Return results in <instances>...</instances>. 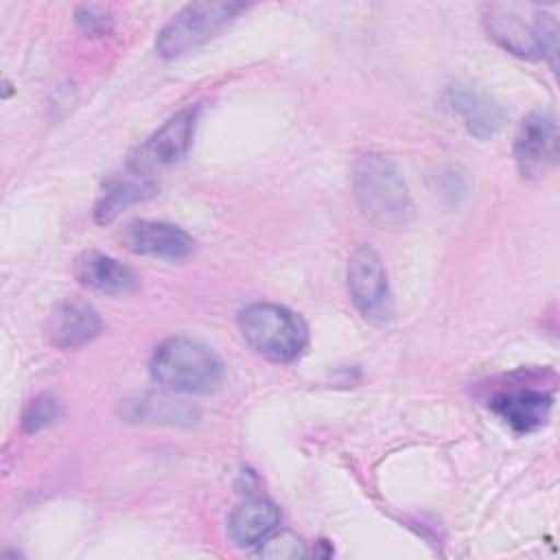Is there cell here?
Returning a JSON list of instances; mask_svg holds the SVG:
<instances>
[{
	"label": "cell",
	"instance_id": "obj_1",
	"mask_svg": "<svg viewBox=\"0 0 560 560\" xmlns=\"http://www.w3.org/2000/svg\"><path fill=\"white\" fill-rule=\"evenodd\" d=\"M481 22L488 37L514 57L538 61L549 59L556 68L558 22L534 4L490 2L481 7Z\"/></svg>",
	"mask_w": 560,
	"mask_h": 560
},
{
	"label": "cell",
	"instance_id": "obj_8",
	"mask_svg": "<svg viewBox=\"0 0 560 560\" xmlns=\"http://www.w3.org/2000/svg\"><path fill=\"white\" fill-rule=\"evenodd\" d=\"M516 171L523 179L545 177L558 160V127L545 112H532L516 129L512 144Z\"/></svg>",
	"mask_w": 560,
	"mask_h": 560
},
{
	"label": "cell",
	"instance_id": "obj_4",
	"mask_svg": "<svg viewBox=\"0 0 560 560\" xmlns=\"http://www.w3.org/2000/svg\"><path fill=\"white\" fill-rule=\"evenodd\" d=\"M238 330L245 343L273 363L295 361L306 343L308 328L291 308L273 302H254L238 313Z\"/></svg>",
	"mask_w": 560,
	"mask_h": 560
},
{
	"label": "cell",
	"instance_id": "obj_12",
	"mask_svg": "<svg viewBox=\"0 0 560 560\" xmlns=\"http://www.w3.org/2000/svg\"><path fill=\"white\" fill-rule=\"evenodd\" d=\"M551 405V392L532 385H514L490 398V409L516 433H532L540 429L549 418Z\"/></svg>",
	"mask_w": 560,
	"mask_h": 560
},
{
	"label": "cell",
	"instance_id": "obj_3",
	"mask_svg": "<svg viewBox=\"0 0 560 560\" xmlns=\"http://www.w3.org/2000/svg\"><path fill=\"white\" fill-rule=\"evenodd\" d=\"M151 378L173 394H208L223 381V363L206 343L190 337L162 341L149 363Z\"/></svg>",
	"mask_w": 560,
	"mask_h": 560
},
{
	"label": "cell",
	"instance_id": "obj_2",
	"mask_svg": "<svg viewBox=\"0 0 560 560\" xmlns=\"http://www.w3.org/2000/svg\"><path fill=\"white\" fill-rule=\"evenodd\" d=\"M352 190L363 217L376 228L398 230L413 217L409 188L385 155L363 153L354 160Z\"/></svg>",
	"mask_w": 560,
	"mask_h": 560
},
{
	"label": "cell",
	"instance_id": "obj_9",
	"mask_svg": "<svg viewBox=\"0 0 560 560\" xmlns=\"http://www.w3.org/2000/svg\"><path fill=\"white\" fill-rule=\"evenodd\" d=\"M116 238L131 254L162 260H184L195 252V238L168 221L133 219L118 230Z\"/></svg>",
	"mask_w": 560,
	"mask_h": 560
},
{
	"label": "cell",
	"instance_id": "obj_17",
	"mask_svg": "<svg viewBox=\"0 0 560 560\" xmlns=\"http://www.w3.org/2000/svg\"><path fill=\"white\" fill-rule=\"evenodd\" d=\"M256 556L273 558V560H295L306 556V545L291 532H273L256 547Z\"/></svg>",
	"mask_w": 560,
	"mask_h": 560
},
{
	"label": "cell",
	"instance_id": "obj_5",
	"mask_svg": "<svg viewBox=\"0 0 560 560\" xmlns=\"http://www.w3.org/2000/svg\"><path fill=\"white\" fill-rule=\"evenodd\" d=\"M245 7L238 2H190L179 9L158 33L155 50L164 59L182 57L223 31Z\"/></svg>",
	"mask_w": 560,
	"mask_h": 560
},
{
	"label": "cell",
	"instance_id": "obj_10",
	"mask_svg": "<svg viewBox=\"0 0 560 560\" xmlns=\"http://www.w3.org/2000/svg\"><path fill=\"white\" fill-rule=\"evenodd\" d=\"M98 332L101 317L96 308L81 298L57 302L44 324V337L57 350H77L90 343Z\"/></svg>",
	"mask_w": 560,
	"mask_h": 560
},
{
	"label": "cell",
	"instance_id": "obj_16",
	"mask_svg": "<svg viewBox=\"0 0 560 560\" xmlns=\"http://www.w3.org/2000/svg\"><path fill=\"white\" fill-rule=\"evenodd\" d=\"M59 418V402L50 394H39L22 411V431L24 433H37L46 427H50Z\"/></svg>",
	"mask_w": 560,
	"mask_h": 560
},
{
	"label": "cell",
	"instance_id": "obj_15",
	"mask_svg": "<svg viewBox=\"0 0 560 560\" xmlns=\"http://www.w3.org/2000/svg\"><path fill=\"white\" fill-rule=\"evenodd\" d=\"M280 523V510L269 499L256 497L236 505L228 516V536L241 549L258 547Z\"/></svg>",
	"mask_w": 560,
	"mask_h": 560
},
{
	"label": "cell",
	"instance_id": "obj_7",
	"mask_svg": "<svg viewBox=\"0 0 560 560\" xmlns=\"http://www.w3.org/2000/svg\"><path fill=\"white\" fill-rule=\"evenodd\" d=\"M197 118H199L197 105L179 109L127 158L125 166L140 175L151 177L155 171L179 162L190 149Z\"/></svg>",
	"mask_w": 560,
	"mask_h": 560
},
{
	"label": "cell",
	"instance_id": "obj_14",
	"mask_svg": "<svg viewBox=\"0 0 560 560\" xmlns=\"http://www.w3.org/2000/svg\"><path fill=\"white\" fill-rule=\"evenodd\" d=\"M158 184L149 175H140L125 166L122 173L109 175L94 206V219L101 225L112 223L127 206L153 197Z\"/></svg>",
	"mask_w": 560,
	"mask_h": 560
},
{
	"label": "cell",
	"instance_id": "obj_13",
	"mask_svg": "<svg viewBox=\"0 0 560 560\" xmlns=\"http://www.w3.org/2000/svg\"><path fill=\"white\" fill-rule=\"evenodd\" d=\"M72 273L81 287L103 295H129L138 289V276L127 265L94 249L74 258Z\"/></svg>",
	"mask_w": 560,
	"mask_h": 560
},
{
	"label": "cell",
	"instance_id": "obj_6",
	"mask_svg": "<svg viewBox=\"0 0 560 560\" xmlns=\"http://www.w3.org/2000/svg\"><path fill=\"white\" fill-rule=\"evenodd\" d=\"M348 295L363 319L385 324L392 317L387 271L378 252L370 245L357 247L348 260Z\"/></svg>",
	"mask_w": 560,
	"mask_h": 560
},
{
	"label": "cell",
	"instance_id": "obj_18",
	"mask_svg": "<svg viewBox=\"0 0 560 560\" xmlns=\"http://www.w3.org/2000/svg\"><path fill=\"white\" fill-rule=\"evenodd\" d=\"M77 24L90 35H107L114 26V18L101 4H81L77 7Z\"/></svg>",
	"mask_w": 560,
	"mask_h": 560
},
{
	"label": "cell",
	"instance_id": "obj_11",
	"mask_svg": "<svg viewBox=\"0 0 560 560\" xmlns=\"http://www.w3.org/2000/svg\"><path fill=\"white\" fill-rule=\"evenodd\" d=\"M444 107L462 120L466 131L479 140H490L503 125L501 107L468 83H451L442 94Z\"/></svg>",
	"mask_w": 560,
	"mask_h": 560
}]
</instances>
